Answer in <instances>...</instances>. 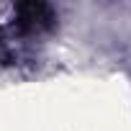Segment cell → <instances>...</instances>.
Here are the masks:
<instances>
[{"label":"cell","instance_id":"obj_1","mask_svg":"<svg viewBox=\"0 0 131 131\" xmlns=\"http://www.w3.org/2000/svg\"><path fill=\"white\" fill-rule=\"evenodd\" d=\"M16 13H18L21 26H26V28H39V26H46L54 21V13L46 3H21L16 8Z\"/></svg>","mask_w":131,"mask_h":131}]
</instances>
